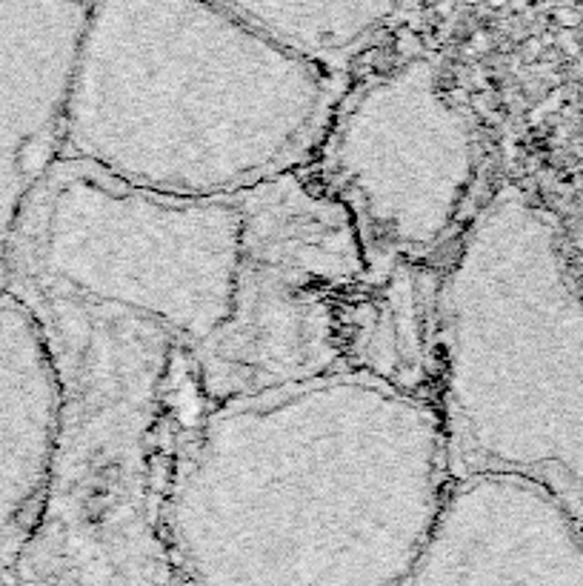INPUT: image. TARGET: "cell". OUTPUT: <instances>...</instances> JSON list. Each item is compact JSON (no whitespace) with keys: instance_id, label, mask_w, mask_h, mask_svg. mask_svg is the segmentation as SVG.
Here are the masks:
<instances>
[{"instance_id":"cell-1","label":"cell","mask_w":583,"mask_h":586,"mask_svg":"<svg viewBox=\"0 0 583 586\" xmlns=\"http://www.w3.org/2000/svg\"><path fill=\"white\" fill-rule=\"evenodd\" d=\"M435 398L363 375L203 406L161 529L178 581L406 584L446 486Z\"/></svg>"},{"instance_id":"cell-2","label":"cell","mask_w":583,"mask_h":586,"mask_svg":"<svg viewBox=\"0 0 583 586\" xmlns=\"http://www.w3.org/2000/svg\"><path fill=\"white\" fill-rule=\"evenodd\" d=\"M332 106L326 66L218 0H92L61 158L152 192L235 198L309 161Z\"/></svg>"},{"instance_id":"cell-3","label":"cell","mask_w":583,"mask_h":586,"mask_svg":"<svg viewBox=\"0 0 583 586\" xmlns=\"http://www.w3.org/2000/svg\"><path fill=\"white\" fill-rule=\"evenodd\" d=\"M61 378V432L18 575L55 584H175L161 512L183 432L206 406L169 324L43 281H9Z\"/></svg>"},{"instance_id":"cell-4","label":"cell","mask_w":583,"mask_h":586,"mask_svg":"<svg viewBox=\"0 0 583 586\" xmlns=\"http://www.w3.org/2000/svg\"><path fill=\"white\" fill-rule=\"evenodd\" d=\"M446 472L512 469L583 521V304L552 223L501 189L452 246L438 292Z\"/></svg>"},{"instance_id":"cell-5","label":"cell","mask_w":583,"mask_h":586,"mask_svg":"<svg viewBox=\"0 0 583 586\" xmlns=\"http://www.w3.org/2000/svg\"><path fill=\"white\" fill-rule=\"evenodd\" d=\"M238 235L235 198L152 192L61 158L23 209L9 281L138 309L195 352L229 312Z\"/></svg>"},{"instance_id":"cell-6","label":"cell","mask_w":583,"mask_h":586,"mask_svg":"<svg viewBox=\"0 0 583 586\" xmlns=\"http://www.w3.org/2000/svg\"><path fill=\"white\" fill-rule=\"evenodd\" d=\"M241 212L229 312L195 352L206 406L346 369V332L369 258L309 163L235 195Z\"/></svg>"},{"instance_id":"cell-7","label":"cell","mask_w":583,"mask_h":586,"mask_svg":"<svg viewBox=\"0 0 583 586\" xmlns=\"http://www.w3.org/2000/svg\"><path fill=\"white\" fill-rule=\"evenodd\" d=\"M315 152L312 172L349 209L369 263H432L458 241L478 143L438 61H398L358 83Z\"/></svg>"},{"instance_id":"cell-8","label":"cell","mask_w":583,"mask_h":586,"mask_svg":"<svg viewBox=\"0 0 583 586\" xmlns=\"http://www.w3.org/2000/svg\"><path fill=\"white\" fill-rule=\"evenodd\" d=\"M583 581L575 515L541 481L512 469L446 478L406 584Z\"/></svg>"},{"instance_id":"cell-9","label":"cell","mask_w":583,"mask_h":586,"mask_svg":"<svg viewBox=\"0 0 583 586\" xmlns=\"http://www.w3.org/2000/svg\"><path fill=\"white\" fill-rule=\"evenodd\" d=\"M92 0H0V289L23 209L63 155V121Z\"/></svg>"},{"instance_id":"cell-10","label":"cell","mask_w":583,"mask_h":586,"mask_svg":"<svg viewBox=\"0 0 583 586\" xmlns=\"http://www.w3.org/2000/svg\"><path fill=\"white\" fill-rule=\"evenodd\" d=\"M61 378L32 306L0 289V566H18L52 484Z\"/></svg>"}]
</instances>
